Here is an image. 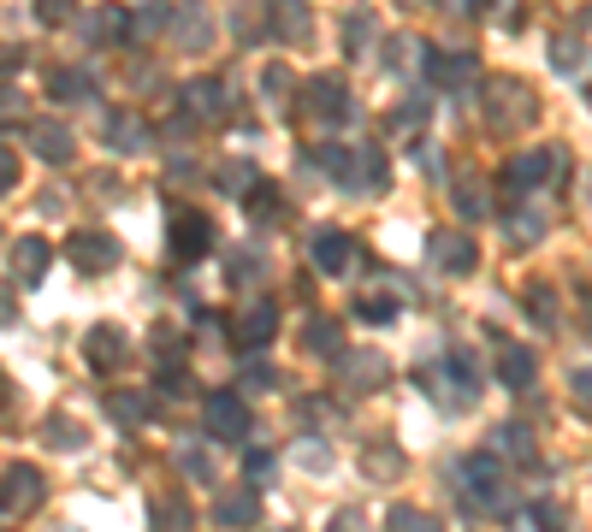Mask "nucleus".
I'll use <instances>...</instances> for the list:
<instances>
[{"mask_svg":"<svg viewBox=\"0 0 592 532\" xmlns=\"http://www.w3.org/2000/svg\"><path fill=\"white\" fill-rule=\"evenodd\" d=\"M480 113H486V125H492L498 137H515L522 125L539 119V101H533V90L522 78H492L480 90Z\"/></svg>","mask_w":592,"mask_h":532,"instance_id":"obj_1","label":"nucleus"},{"mask_svg":"<svg viewBox=\"0 0 592 532\" xmlns=\"http://www.w3.org/2000/svg\"><path fill=\"white\" fill-rule=\"evenodd\" d=\"M462 485H468L474 509H486V515H510V509H515L510 480H503V468L492 462V456H474V462H462Z\"/></svg>","mask_w":592,"mask_h":532,"instance_id":"obj_2","label":"nucleus"},{"mask_svg":"<svg viewBox=\"0 0 592 532\" xmlns=\"http://www.w3.org/2000/svg\"><path fill=\"white\" fill-rule=\"evenodd\" d=\"M208 433L225 438V444L249 438V402H243L237 391H213L208 397Z\"/></svg>","mask_w":592,"mask_h":532,"instance_id":"obj_3","label":"nucleus"},{"mask_svg":"<svg viewBox=\"0 0 592 532\" xmlns=\"http://www.w3.org/2000/svg\"><path fill=\"white\" fill-rule=\"evenodd\" d=\"M42 473L36 468H24V462H12V468H0V509H12V515H24V509H36L42 503Z\"/></svg>","mask_w":592,"mask_h":532,"instance_id":"obj_4","label":"nucleus"},{"mask_svg":"<svg viewBox=\"0 0 592 532\" xmlns=\"http://www.w3.org/2000/svg\"><path fill=\"white\" fill-rule=\"evenodd\" d=\"M208 249H213L208 213H172V255H178V261H201Z\"/></svg>","mask_w":592,"mask_h":532,"instance_id":"obj_5","label":"nucleus"},{"mask_svg":"<svg viewBox=\"0 0 592 532\" xmlns=\"http://www.w3.org/2000/svg\"><path fill=\"white\" fill-rule=\"evenodd\" d=\"M71 267H78V272L119 267V237H113V232H78V237H71Z\"/></svg>","mask_w":592,"mask_h":532,"instance_id":"obj_6","label":"nucleus"},{"mask_svg":"<svg viewBox=\"0 0 592 532\" xmlns=\"http://www.w3.org/2000/svg\"><path fill=\"white\" fill-rule=\"evenodd\" d=\"M302 107H309L321 125H338V119H350V90H344V78H314L309 95H302Z\"/></svg>","mask_w":592,"mask_h":532,"instance_id":"obj_7","label":"nucleus"},{"mask_svg":"<svg viewBox=\"0 0 592 532\" xmlns=\"http://www.w3.org/2000/svg\"><path fill=\"white\" fill-rule=\"evenodd\" d=\"M48 267H54V249H48V237H19V243H12V279H19L24 291L48 279Z\"/></svg>","mask_w":592,"mask_h":532,"instance_id":"obj_8","label":"nucleus"},{"mask_svg":"<svg viewBox=\"0 0 592 532\" xmlns=\"http://www.w3.org/2000/svg\"><path fill=\"white\" fill-rule=\"evenodd\" d=\"M309 249H314V267H321V272H332V279H338V272L356 261V243H350V232H338V225L314 232V243H309Z\"/></svg>","mask_w":592,"mask_h":532,"instance_id":"obj_9","label":"nucleus"},{"mask_svg":"<svg viewBox=\"0 0 592 532\" xmlns=\"http://www.w3.org/2000/svg\"><path fill=\"white\" fill-rule=\"evenodd\" d=\"M552 172H557V154H552V149H527L522 161H510V172H503V178H510L515 196H527V190H539Z\"/></svg>","mask_w":592,"mask_h":532,"instance_id":"obj_10","label":"nucleus"},{"mask_svg":"<svg viewBox=\"0 0 592 532\" xmlns=\"http://www.w3.org/2000/svg\"><path fill=\"white\" fill-rule=\"evenodd\" d=\"M272 36L279 42H309L314 36V19L302 0H272Z\"/></svg>","mask_w":592,"mask_h":532,"instance_id":"obj_11","label":"nucleus"},{"mask_svg":"<svg viewBox=\"0 0 592 532\" xmlns=\"http://www.w3.org/2000/svg\"><path fill=\"white\" fill-rule=\"evenodd\" d=\"M125 350H131V343H125L119 326H95V332L83 338V355H90V367H119Z\"/></svg>","mask_w":592,"mask_h":532,"instance_id":"obj_12","label":"nucleus"},{"mask_svg":"<svg viewBox=\"0 0 592 532\" xmlns=\"http://www.w3.org/2000/svg\"><path fill=\"white\" fill-rule=\"evenodd\" d=\"M31 149H36L48 166H66L71 154H78V142H71L66 125H31Z\"/></svg>","mask_w":592,"mask_h":532,"instance_id":"obj_13","label":"nucleus"},{"mask_svg":"<svg viewBox=\"0 0 592 532\" xmlns=\"http://www.w3.org/2000/svg\"><path fill=\"white\" fill-rule=\"evenodd\" d=\"M272 326H279V308H272V302H255V308L243 314V326H237V350H262V343H272Z\"/></svg>","mask_w":592,"mask_h":532,"instance_id":"obj_14","label":"nucleus"},{"mask_svg":"<svg viewBox=\"0 0 592 532\" xmlns=\"http://www.w3.org/2000/svg\"><path fill=\"white\" fill-rule=\"evenodd\" d=\"M421 71L432 83H444V90H451V83H462V78H474V54H421Z\"/></svg>","mask_w":592,"mask_h":532,"instance_id":"obj_15","label":"nucleus"},{"mask_svg":"<svg viewBox=\"0 0 592 532\" xmlns=\"http://www.w3.org/2000/svg\"><path fill=\"white\" fill-rule=\"evenodd\" d=\"M125 36H131V12H125V7H101L95 19H90V42H95V48H119Z\"/></svg>","mask_w":592,"mask_h":532,"instance_id":"obj_16","label":"nucleus"},{"mask_svg":"<svg viewBox=\"0 0 592 532\" xmlns=\"http://www.w3.org/2000/svg\"><path fill=\"white\" fill-rule=\"evenodd\" d=\"M107 142L119 154H137V149H149V125L137 113H107Z\"/></svg>","mask_w":592,"mask_h":532,"instance_id":"obj_17","label":"nucleus"},{"mask_svg":"<svg viewBox=\"0 0 592 532\" xmlns=\"http://www.w3.org/2000/svg\"><path fill=\"white\" fill-rule=\"evenodd\" d=\"M533 350H522V343H503V355H498V379L510 385V391H527L533 385Z\"/></svg>","mask_w":592,"mask_h":532,"instance_id":"obj_18","label":"nucleus"},{"mask_svg":"<svg viewBox=\"0 0 592 532\" xmlns=\"http://www.w3.org/2000/svg\"><path fill=\"white\" fill-rule=\"evenodd\" d=\"M427 255H432L439 267H451V272H468V267H474V243L456 237V232H439V237L427 243Z\"/></svg>","mask_w":592,"mask_h":532,"instance_id":"obj_19","label":"nucleus"},{"mask_svg":"<svg viewBox=\"0 0 592 532\" xmlns=\"http://www.w3.org/2000/svg\"><path fill=\"white\" fill-rule=\"evenodd\" d=\"M385 379V362L373 350H356V355H344V385L350 391H373V385Z\"/></svg>","mask_w":592,"mask_h":532,"instance_id":"obj_20","label":"nucleus"},{"mask_svg":"<svg viewBox=\"0 0 592 532\" xmlns=\"http://www.w3.org/2000/svg\"><path fill=\"white\" fill-rule=\"evenodd\" d=\"M178 42H184V48H208V42H213V19H208L201 0H190V7L178 12Z\"/></svg>","mask_w":592,"mask_h":532,"instance_id":"obj_21","label":"nucleus"},{"mask_svg":"<svg viewBox=\"0 0 592 532\" xmlns=\"http://www.w3.org/2000/svg\"><path fill=\"white\" fill-rule=\"evenodd\" d=\"M107 421L142 426V421H149V397H142V391H107Z\"/></svg>","mask_w":592,"mask_h":532,"instance_id":"obj_22","label":"nucleus"},{"mask_svg":"<svg viewBox=\"0 0 592 532\" xmlns=\"http://www.w3.org/2000/svg\"><path fill=\"white\" fill-rule=\"evenodd\" d=\"M213 521H220L225 532H237V527H255V492H231V497H220Z\"/></svg>","mask_w":592,"mask_h":532,"instance_id":"obj_23","label":"nucleus"},{"mask_svg":"<svg viewBox=\"0 0 592 532\" xmlns=\"http://www.w3.org/2000/svg\"><path fill=\"white\" fill-rule=\"evenodd\" d=\"M83 90H90V78H83L78 66H54L48 71V95L54 101H83Z\"/></svg>","mask_w":592,"mask_h":532,"instance_id":"obj_24","label":"nucleus"},{"mask_svg":"<svg viewBox=\"0 0 592 532\" xmlns=\"http://www.w3.org/2000/svg\"><path fill=\"white\" fill-rule=\"evenodd\" d=\"M581 36H587V19L574 24V31H562V36H557V48H552V66H557V71H581V54H587V48H581Z\"/></svg>","mask_w":592,"mask_h":532,"instance_id":"obj_25","label":"nucleus"},{"mask_svg":"<svg viewBox=\"0 0 592 532\" xmlns=\"http://www.w3.org/2000/svg\"><path fill=\"white\" fill-rule=\"evenodd\" d=\"M385 532H444V521L427 509H392L385 515Z\"/></svg>","mask_w":592,"mask_h":532,"instance_id":"obj_26","label":"nucleus"},{"mask_svg":"<svg viewBox=\"0 0 592 532\" xmlns=\"http://www.w3.org/2000/svg\"><path fill=\"white\" fill-rule=\"evenodd\" d=\"M255 184H262V172H255L249 161H231V166H220V190H225V196H249Z\"/></svg>","mask_w":592,"mask_h":532,"instance_id":"obj_27","label":"nucleus"},{"mask_svg":"<svg viewBox=\"0 0 592 532\" xmlns=\"http://www.w3.org/2000/svg\"><path fill=\"white\" fill-rule=\"evenodd\" d=\"M184 107H190V113H208V119H213V113L225 107L220 83H190V90H184Z\"/></svg>","mask_w":592,"mask_h":532,"instance_id":"obj_28","label":"nucleus"},{"mask_svg":"<svg viewBox=\"0 0 592 532\" xmlns=\"http://www.w3.org/2000/svg\"><path fill=\"white\" fill-rule=\"evenodd\" d=\"M362 462H368V480H385V485H392L397 473H403V456L392 450V444H385V450H368Z\"/></svg>","mask_w":592,"mask_h":532,"instance_id":"obj_29","label":"nucleus"},{"mask_svg":"<svg viewBox=\"0 0 592 532\" xmlns=\"http://www.w3.org/2000/svg\"><path fill=\"white\" fill-rule=\"evenodd\" d=\"M527 308H533L539 326H557V291L552 284H527Z\"/></svg>","mask_w":592,"mask_h":532,"instance_id":"obj_30","label":"nucleus"},{"mask_svg":"<svg viewBox=\"0 0 592 532\" xmlns=\"http://www.w3.org/2000/svg\"><path fill=\"white\" fill-rule=\"evenodd\" d=\"M42 438H48L54 450H78V444H83V426H71L66 414H54V421L42 426Z\"/></svg>","mask_w":592,"mask_h":532,"instance_id":"obj_31","label":"nucleus"},{"mask_svg":"<svg viewBox=\"0 0 592 532\" xmlns=\"http://www.w3.org/2000/svg\"><path fill=\"white\" fill-rule=\"evenodd\" d=\"M309 350H314V355H338V350H344L338 326H332V320H314V326H309Z\"/></svg>","mask_w":592,"mask_h":532,"instance_id":"obj_32","label":"nucleus"},{"mask_svg":"<svg viewBox=\"0 0 592 532\" xmlns=\"http://www.w3.org/2000/svg\"><path fill=\"white\" fill-rule=\"evenodd\" d=\"M24 119H31V101L0 83V125H24Z\"/></svg>","mask_w":592,"mask_h":532,"instance_id":"obj_33","label":"nucleus"},{"mask_svg":"<svg viewBox=\"0 0 592 532\" xmlns=\"http://www.w3.org/2000/svg\"><path fill=\"white\" fill-rule=\"evenodd\" d=\"M356 314L373 320V326H385V320H397V302L392 296H362V302H356Z\"/></svg>","mask_w":592,"mask_h":532,"instance_id":"obj_34","label":"nucleus"},{"mask_svg":"<svg viewBox=\"0 0 592 532\" xmlns=\"http://www.w3.org/2000/svg\"><path fill=\"white\" fill-rule=\"evenodd\" d=\"M344 36H350V42H344V54H362V48H368V36H373V19H368V12H350Z\"/></svg>","mask_w":592,"mask_h":532,"instance_id":"obj_35","label":"nucleus"},{"mask_svg":"<svg viewBox=\"0 0 592 532\" xmlns=\"http://www.w3.org/2000/svg\"><path fill=\"white\" fill-rule=\"evenodd\" d=\"M533 527H539V532H569V515H562V503H533Z\"/></svg>","mask_w":592,"mask_h":532,"instance_id":"obj_36","label":"nucleus"},{"mask_svg":"<svg viewBox=\"0 0 592 532\" xmlns=\"http://www.w3.org/2000/svg\"><path fill=\"white\" fill-rule=\"evenodd\" d=\"M166 19H172L166 7H149V12H137V19H131V36H161V31H166Z\"/></svg>","mask_w":592,"mask_h":532,"instance_id":"obj_37","label":"nucleus"},{"mask_svg":"<svg viewBox=\"0 0 592 532\" xmlns=\"http://www.w3.org/2000/svg\"><path fill=\"white\" fill-rule=\"evenodd\" d=\"M71 12H78V0H36V19L48 24V31H54V24H66Z\"/></svg>","mask_w":592,"mask_h":532,"instance_id":"obj_38","label":"nucleus"},{"mask_svg":"<svg viewBox=\"0 0 592 532\" xmlns=\"http://www.w3.org/2000/svg\"><path fill=\"white\" fill-rule=\"evenodd\" d=\"M178 462H184V473H190L196 485H213V462H208V450H184Z\"/></svg>","mask_w":592,"mask_h":532,"instance_id":"obj_39","label":"nucleus"},{"mask_svg":"<svg viewBox=\"0 0 592 532\" xmlns=\"http://www.w3.org/2000/svg\"><path fill=\"white\" fill-rule=\"evenodd\" d=\"M291 83H297V78H291L285 66H267V71H262V90H267L272 101H285V95H291Z\"/></svg>","mask_w":592,"mask_h":532,"instance_id":"obj_40","label":"nucleus"},{"mask_svg":"<svg viewBox=\"0 0 592 532\" xmlns=\"http://www.w3.org/2000/svg\"><path fill=\"white\" fill-rule=\"evenodd\" d=\"M243 468H249V485H267L272 480V456L267 450H249V462H243Z\"/></svg>","mask_w":592,"mask_h":532,"instance_id":"obj_41","label":"nucleus"},{"mask_svg":"<svg viewBox=\"0 0 592 532\" xmlns=\"http://www.w3.org/2000/svg\"><path fill=\"white\" fill-rule=\"evenodd\" d=\"M12 184H19V154H12L7 142H0V196H7Z\"/></svg>","mask_w":592,"mask_h":532,"instance_id":"obj_42","label":"nucleus"},{"mask_svg":"<svg viewBox=\"0 0 592 532\" xmlns=\"http://www.w3.org/2000/svg\"><path fill=\"white\" fill-rule=\"evenodd\" d=\"M326 532H368V521H362L356 509H338V515L326 521Z\"/></svg>","mask_w":592,"mask_h":532,"instance_id":"obj_43","label":"nucleus"},{"mask_svg":"<svg viewBox=\"0 0 592 532\" xmlns=\"http://www.w3.org/2000/svg\"><path fill=\"white\" fill-rule=\"evenodd\" d=\"M456 208L468 213V220H480V213H486V196H480V190H456Z\"/></svg>","mask_w":592,"mask_h":532,"instance_id":"obj_44","label":"nucleus"},{"mask_svg":"<svg viewBox=\"0 0 592 532\" xmlns=\"http://www.w3.org/2000/svg\"><path fill=\"white\" fill-rule=\"evenodd\" d=\"M154 532H178V503L161 497V515H154Z\"/></svg>","mask_w":592,"mask_h":532,"instance_id":"obj_45","label":"nucleus"},{"mask_svg":"<svg viewBox=\"0 0 592 532\" xmlns=\"http://www.w3.org/2000/svg\"><path fill=\"white\" fill-rule=\"evenodd\" d=\"M498 444H503V450H522V456H527V444H533V438L522 433V426H503V433H498Z\"/></svg>","mask_w":592,"mask_h":532,"instance_id":"obj_46","label":"nucleus"},{"mask_svg":"<svg viewBox=\"0 0 592 532\" xmlns=\"http://www.w3.org/2000/svg\"><path fill=\"white\" fill-rule=\"evenodd\" d=\"M24 66V48L19 42H0V71H19Z\"/></svg>","mask_w":592,"mask_h":532,"instance_id":"obj_47","label":"nucleus"},{"mask_svg":"<svg viewBox=\"0 0 592 532\" xmlns=\"http://www.w3.org/2000/svg\"><path fill=\"white\" fill-rule=\"evenodd\" d=\"M249 391H272V367H267V362L249 367Z\"/></svg>","mask_w":592,"mask_h":532,"instance_id":"obj_48","label":"nucleus"},{"mask_svg":"<svg viewBox=\"0 0 592 532\" xmlns=\"http://www.w3.org/2000/svg\"><path fill=\"white\" fill-rule=\"evenodd\" d=\"M297 456H302V462H309L314 473H321V462H326V450H321V444H302V450H297Z\"/></svg>","mask_w":592,"mask_h":532,"instance_id":"obj_49","label":"nucleus"},{"mask_svg":"<svg viewBox=\"0 0 592 532\" xmlns=\"http://www.w3.org/2000/svg\"><path fill=\"white\" fill-rule=\"evenodd\" d=\"M451 12H492V0H451Z\"/></svg>","mask_w":592,"mask_h":532,"instance_id":"obj_50","label":"nucleus"},{"mask_svg":"<svg viewBox=\"0 0 592 532\" xmlns=\"http://www.w3.org/2000/svg\"><path fill=\"white\" fill-rule=\"evenodd\" d=\"M19 320V308H12V296H0V326H12Z\"/></svg>","mask_w":592,"mask_h":532,"instance_id":"obj_51","label":"nucleus"},{"mask_svg":"<svg viewBox=\"0 0 592 532\" xmlns=\"http://www.w3.org/2000/svg\"><path fill=\"white\" fill-rule=\"evenodd\" d=\"M403 7H409V0H403Z\"/></svg>","mask_w":592,"mask_h":532,"instance_id":"obj_52","label":"nucleus"}]
</instances>
